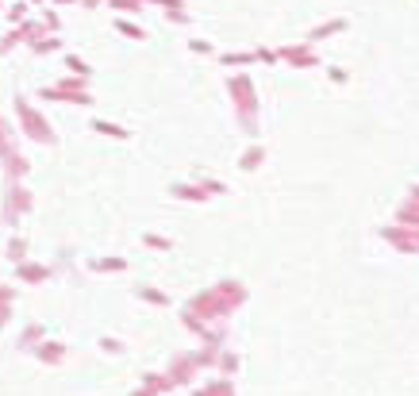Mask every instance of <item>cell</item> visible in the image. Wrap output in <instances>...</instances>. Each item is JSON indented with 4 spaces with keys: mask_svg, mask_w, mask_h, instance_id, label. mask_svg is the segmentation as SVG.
Returning <instances> with one entry per match:
<instances>
[{
    "mask_svg": "<svg viewBox=\"0 0 419 396\" xmlns=\"http://www.w3.org/2000/svg\"><path fill=\"white\" fill-rule=\"evenodd\" d=\"M42 358H47V362H54V358H62V347H42Z\"/></svg>",
    "mask_w": 419,
    "mask_h": 396,
    "instance_id": "6da1fadb",
    "label": "cell"
}]
</instances>
